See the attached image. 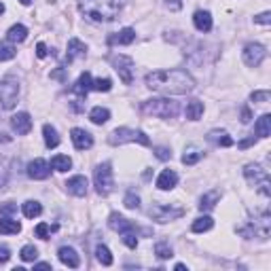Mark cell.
I'll return each instance as SVG.
<instances>
[{
  "instance_id": "1",
  "label": "cell",
  "mask_w": 271,
  "mask_h": 271,
  "mask_svg": "<svg viewBox=\"0 0 271 271\" xmlns=\"http://www.w3.org/2000/svg\"><path fill=\"white\" fill-rule=\"evenodd\" d=\"M146 87L165 95H185L195 89V81L185 70H157L146 76Z\"/></svg>"
},
{
  "instance_id": "2",
  "label": "cell",
  "mask_w": 271,
  "mask_h": 271,
  "mask_svg": "<svg viewBox=\"0 0 271 271\" xmlns=\"http://www.w3.org/2000/svg\"><path fill=\"white\" fill-rule=\"evenodd\" d=\"M78 11L89 21H113L121 11V0H78Z\"/></svg>"
},
{
  "instance_id": "3",
  "label": "cell",
  "mask_w": 271,
  "mask_h": 271,
  "mask_svg": "<svg viewBox=\"0 0 271 271\" xmlns=\"http://www.w3.org/2000/svg\"><path fill=\"white\" fill-rule=\"evenodd\" d=\"M142 113L159 117V119H172L178 115V102H174L170 98L146 100V102H142Z\"/></svg>"
},
{
  "instance_id": "4",
  "label": "cell",
  "mask_w": 271,
  "mask_h": 271,
  "mask_svg": "<svg viewBox=\"0 0 271 271\" xmlns=\"http://www.w3.org/2000/svg\"><path fill=\"white\" fill-rule=\"evenodd\" d=\"M244 176L259 193H263L265 197L271 195V182H269V174H267L265 167H261L259 163H250V165L244 167Z\"/></svg>"
},
{
  "instance_id": "5",
  "label": "cell",
  "mask_w": 271,
  "mask_h": 271,
  "mask_svg": "<svg viewBox=\"0 0 271 271\" xmlns=\"http://www.w3.org/2000/svg\"><path fill=\"white\" fill-rule=\"evenodd\" d=\"M108 142L113 146H119V144H125V142H138V144L142 146H148L150 144V138L140 132V130H130V127H119V130H115L113 134L108 136Z\"/></svg>"
},
{
  "instance_id": "6",
  "label": "cell",
  "mask_w": 271,
  "mask_h": 271,
  "mask_svg": "<svg viewBox=\"0 0 271 271\" xmlns=\"http://www.w3.org/2000/svg\"><path fill=\"white\" fill-rule=\"evenodd\" d=\"M17 98H19V81L13 74L4 76L0 81V106L4 110H11L17 104Z\"/></svg>"
},
{
  "instance_id": "7",
  "label": "cell",
  "mask_w": 271,
  "mask_h": 271,
  "mask_svg": "<svg viewBox=\"0 0 271 271\" xmlns=\"http://www.w3.org/2000/svg\"><path fill=\"white\" fill-rule=\"evenodd\" d=\"M93 185H95V191H98L100 195H108L110 191H113L115 180H113V167H110V163H102V165L95 167Z\"/></svg>"
},
{
  "instance_id": "8",
  "label": "cell",
  "mask_w": 271,
  "mask_h": 271,
  "mask_svg": "<svg viewBox=\"0 0 271 271\" xmlns=\"http://www.w3.org/2000/svg\"><path fill=\"white\" fill-rule=\"evenodd\" d=\"M269 229H271V218H269V212H263L261 218H254L250 222L248 229H240V233L250 237H259V240H267L269 237Z\"/></svg>"
},
{
  "instance_id": "9",
  "label": "cell",
  "mask_w": 271,
  "mask_h": 271,
  "mask_svg": "<svg viewBox=\"0 0 271 271\" xmlns=\"http://www.w3.org/2000/svg\"><path fill=\"white\" fill-rule=\"evenodd\" d=\"M185 210L178 208V205H167V203H157L148 210V216L157 220V222H170V220H176L180 218Z\"/></svg>"
},
{
  "instance_id": "10",
  "label": "cell",
  "mask_w": 271,
  "mask_h": 271,
  "mask_svg": "<svg viewBox=\"0 0 271 271\" xmlns=\"http://www.w3.org/2000/svg\"><path fill=\"white\" fill-rule=\"evenodd\" d=\"M113 66L119 72V76H121V81L125 85H132V81H134V60L127 58V55H115Z\"/></svg>"
},
{
  "instance_id": "11",
  "label": "cell",
  "mask_w": 271,
  "mask_h": 271,
  "mask_svg": "<svg viewBox=\"0 0 271 271\" xmlns=\"http://www.w3.org/2000/svg\"><path fill=\"white\" fill-rule=\"evenodd\" d=\"M265 58H267V49H265L263 45L250 43V45L244 47V62H246V66L257 68V66H261Z\"/></svg>"
},
{
  "instance_id": "12",
  "label": "cell",
  "mask_w": 271,
  "mask_h": 271,
  "mask_svg": "<svg viewBox=\"0 0 271 271\" xmlns=\"http://www.w3.org/2000/svg\"><path fill=\"white\" fill-rule=\"evenodd\" d=\"M49 174H51V165L45 159H34V161L28 163V176L32 180H45L49 178Z\"/></svg>"
},
{
  "instance_id": "13",
  "label": "cell",
  "mask_w": 271,
  "mask_h": 271,
  "mask_svg": "<svg viewBox=\"0 0 271 271\" xmlns=\"http://www.w3.org/2000/svg\"><path fill=\"white\" fill-rule=\"evenodd\" d=\"M108 227L113 229V231H119V233H138V229H136V225L132 220H127V218H123L121 214H117V212H113L110 214V218H108Z\"/></svg>"
},
{
  "instance_id": "14",
  "label": "cell",
  "mask_w": 271,
  "mask_h": 271,
  "mask_svg": "<svg viewBox=\"0 0 271 271\" xmlns=\"http://www.w3.org/2000/svg\"><path fill=\"white\" fill-rule=\"evenodd\" d=\"M70 138H72L74 148H78V150H87V148H91V146H93V138H91V134H89V132H85V130H78V127H74V130H72V134H70Z\"/></svg>"
},
{
  "instance_id": "15",
  "label": "cell",
  "mask_w": 271,
  "mask_h": 271,
  "mask_svg": "<svg viewBox=\"0 0 271 271\" xmlns=\"http://www.w3.org/2000/svg\"><path fill=\"white\" fill-rule=\"evenodd\" d=\"M11 127L15 134L19 136H26L30 130H32V117L28 113H17L13 119H11Z\"/></svg>"
},
{
  "instance_id": "16",
  "label": "cell",
  "mask_w": 271,
  "mask_h": 271,
  "mask_svg": "<svg viewBox=\"0 0 271 271\" xmlns=\"http://www.w3.org/2000/svg\"><path fill=\"white\" fill-rule=\"evenodd\" d=\"M87 178L85 176H72L68 182H66V189H68V193L70 195H74V197H85L87 195Z\"/></svg>"
},
{
  "instance_id": "17",
  "label": "cell",
  "mask_w": 271,
  "mask_h": 271,
  "mask_svg": "<svg viewBox=\"0 0 271 271\" xmlns=\"http://www.w3.org/2000/svg\"><path fill=\"white\" fill-rule=\"evenodd\" d=\"M176 185H178V174L174 172V170H163L161 174H159V178H157V189H161V191H172Z\"/></svg>"
},
{
  "instance_id": "18",
  "label": "cell",
  "mask_w": 271,
  "mask_h": 271,
  "mask_svg": "<svg viewBox=\"0 0 271 271\" xmlns=\"http://www.w3.org/2000/svg\"><path fill=\"white\" fill-rule=\"evenodd\" d=\"M58 257H60V261H62L66 267L76 269L78 265H81V259H78L76 250H74V248H70V246H62L60 252H58Z\"/></svg>"
},
{
  "instance_id": "19",
  "label": "cell",
  "mask_w": 271,
  "mask_h": 271,
  "mask_svg": "<svg viewBox=\"0 0 271 271\" xmlns=\"http://www.w3.org/2000/svg\"><path fill=\"white\" fill-rule=\"evenodd\" d=\"M85 53H87L85 43H81L78 38H70V41H68V55H66V62H72L74 58H85Z\"/></svg>"
},
{
  "instance_id": "20",
  "label": "cell",
  "mask_w": 271,
  "mask_h": 271,
  "mask_svg": "<svg viewBox=\"0 0 271 271\" xmlns=\"http://www.w3.org/2000/svg\"><path fill=\"white\" fill-rule=\"evenodd\" d=\"M134 41H136V30L132 28H123L121 32H117L115 36L108 38L110 45H132Z\"/></svg>"
},
{
  "instance_id": "21",
  "label": "cell",
  "mask_w": 271,
  "mask_h": 271,
  "mask_svg": "<svg viewBox=\"0 0 271 271\" xmlns=\"http://www.w3.org/2000/svg\"><path fill=\"white\" fill-rule=\"evenodd\" d=\"M193 23L199 32H210L212 30V15L208 11H197L193 17Z\"/></svg>"
},
{
  "instance_id": "22",
  "label": "cell",
  "mask_w": 271,
  "mask_h": 271,
  "mask_svg": "<svg viewBox=\"0 0 271 271\" xmlns=\"http://www.w3.org/2000/svg\"><path fill=\"white\" fill-rule=\"evenodd\" d=\"M6 38H9V43H23L28 38V28L21 26V23H15L6 32Z\"/></svg>"
},
{
  "instance_id": "23",
  "label": "cell",
  "mask_w": 271,
  "mask_h": 271,
  "mask_svg": "<svg viewBox=\"0 0 271 271\" xmlns=\"http://www.w3.org/2000/svg\"><path fill=\"white\" fill-rule=\"evenodd\" d=\"M91 85H93L91 74H89V72H83L81 76H78V81L74 83V91H76L78 95H87V93L91 91Z\"/></svg>"
},
{
  "instance_id": "24",
  "label": "cell",
  "mask_w": 271,
  "mask_h": 271,
  "mask_svg": "<svg viewBox=\"0 0 271 271\" xmlns=\"http://www.w3.org/2000/svg\"><path fill=\"white\" fill-rule=\"evenodd\" d=\"M254 134L259 136V138H269L271 136V117L269 115H263L257 125H254Z\"/></svg>"
},
{
  "instance_id": "25",
  "label": "cell",
  "mask_w": 271,
  "mask_h": 271,
  "mask_svg": "<svg viewBox=\"0 0 271 271\" xmlns=\"http://www.w3.org/2000/svg\"><path fill=\"white\" fill-rule=\"evenodd\" d=\"M21 231V225L17 220H13L11 216L9 218H0V233L2 235H17Z\"/></svg>"
},
{
  "instance_id": "26",
  "label": "cell",
  "mask_w": 271,
  "mask_h": 271,
  "mask_svg": "<svg viewBox=\"0 0 271 271\" xmlns=\"http://www.w3.org/2000/svg\"><path fill=\"white\" fill-rule=\"evenodd\" d=\"M208 140L214 142V144H218V146H233V138L227 134V132H218V130H214L208 134Z\"/></svg>"
},
{
  "instance_id": "27",
  "label": "cell",
  "mask_w": 271,
  "mask_h": 271,
  "mask_svg": "<svg viewBox=\"0 0 271 271\" xmlns=\"http://www.w3.org/2000/svg\"><path fill=\"white\" fill-rule=\"evenodd\" d=\"M43 136H45V144H47V148L60 146V136H58V130H55L53 125H45V127H43Z\"/></svg>"
},
{
  "instance_id": "28",
  "label": "cell",
  "mask_w": 271,
  "mask_h": 271,
  "mask_svg": "<svg viewBox=\"0 0 271 271\" xmlns=\"http://www.w3.org/2000/svg\"><path fill=\"white\" fill-rule=\"evenodd\" d=\"M51 167L55 172H68L70 167H72V159H70L68 155H55L51 159Z\"/></svg>"
},
{
  "instance_id": "29",
  "label": "cell",
  "mask_w": 271,
  "mask_h": 271,
  "mask_svg": "<svg viewBox=\"0 0 271 271\" xmlns=\"http://www.w3.org/2000/svg\"><path fill=\"white\" fill-rule=\"evenodd\" d=\"M89 119H91V123H95V125H104L108 119H110V110L108 108H102V106H95L91 113H89Z\"/></svg>"
},
{
  "instance_id": "30",
  "label": "cell",
  "mask_w": 271,
  "mask_h": 271,
  "mask_svg": "<svg viewBox=\"0 0 271 271\" xmlns=\"http://www.w3.org/2000/svg\"><path fill=\"white\" fill-rule=\"evenodd\" d=\"M212 227H214L212 216H199V218H195L193 225H191V231H193V233H203V231H210Z\"/></svg>"
},
{
  "instance_id": "31",
  "label": "cell",
  "mask_w": 271,
  "mask_h": 271,
  "mask_svg": "<svg viewBox=\"0 0 271 271\" xmlns=\"http://www.w3.org/2000/svg\"><path fill=\"white\" fill-rule=\"evenodd\" d=\"M21 210H23V216H26V218H36V216H41V214H43V205L38 202H32V199H30V202H26L21 205Z\"/></svg>"
},
{
  "instance_id": "32",
  "label": "cell",
  "mask_w": 271,
  "mask_h": 271,
  "mask_svg": "<svg viewBox=\"0 0 271 271\" xmlns=\"http://www.w3.org/2000/svg\"><path fill=\"white\" fill-rule=\"evenodd\" d=\"M202 115H203V102L191 100L189 104H187V119H191V121H197Z\"/></svg>"
},
{
  "instance_id": "33",
  "label": "cell",
  "mask_w": 271,
  "mask_h": 271,
  "mask_svg": "<svg viewBox=\"0 0 271 271\" xmlns=\"http://www.w3.org/2000/svg\"><path fill=\"white\" fill-rule=\"evenodd\" d=\"M218 199H220V193H218V191H212V193L203 195L202 202H199V210H212L214 205H216Z\"/></svg>"
},
{
  "instance_id": "34",
  "label": "cell",
  "mask_w": 271,
  "mask_h": 271,
  "mask_svg": "<svg viewBox=\"0 0 271 271\" xmlns=\"http://www.w3.org/2000/svg\"><path fill=\"white\" fill-rule=\"evenodd\" d=\"M202 157H203V150L191 146V148H187V153L182 155V163H185V165H193V163H197Z\"/></svg>"
},
{
  "instance_id": "35",
  "label": "cell",
  "mask_w": 271,
  "mask_h": 271,
  "mask_svg": "<svg viewBox=\"0 0 271 271\" xmlns=\"http://www.w3.org/2000/svg\"><path fill=\"white\" fill-rule=\"evenodd\" d=\"M95 257H98V261L102 263V265H113V254H110V250L106 248V246H98L95 248Z\"/></svg>"
},
{
  "instance_id": "36",
  "label": "cell",
  "mask_w": 271,
  "mask_h": 271,
  "mask_svg": "<svg viewBox=\"0 0 271 271\" xmlns=\"http://www.w3.org/2000/svg\"><path fill=\"white\" fill-rule=\"evenodd\" d=\"M19 257H21V261H26V263H34L38 259V250L34 248V246H23L21 252H19Z\"/></svg>"
},
{
  "instance_id": "37",
  "label": "cell",
  "mask_w": 271,
  "mask_h": 271,
  "mask_svg": "<svg viewBox=\"0 0 271 271\" xmlns=\"http://www.w3.org/2000/svg\"><path fill=\"white\" fill-rule=\"evenodd\" d=\"M15 55H17V51H15L13 45H6V43H0V62H9L13 60Z\"/></svg>"
},
{
  "instance_id": "38",
  "label": "cell",
  "mask_w": 271,
  "mask_h": 271,
  "mask_svg": "<svg viewBox=\"0 0 271 271\" xmlns=\"http://www.w3.org/2000/svg\"><path fill=\"white\" fill-rule=\"evenodd\" d=\"M155 254H157L159 259H170V257H174L170 244H165V242H159V244L155 246Z\"/></svg>"
},
{
  "instance_id": "39",
  "label": "cell",
  "mask_w": 271,
  "mask_h": 271,
  "mask_svg": "<svg viewBox=\"0 0 271 271\" xmlns=\"http://www.w3.org/2000/svg\"><path fill=\"white\" fill-rule=\"evenodd\" d=\"M15 212H17V203H13V202L0 203V218H9Z\"/></svg>"
},
{
  "instance_id": "40",
  "label": "cell",
  "mask_w": 271,
  "mask_h": 271,
  "mask_svg": "<svg viewBox=\"0 0 271 271\" xmlns=\"http://www.w3.org/2000/svg\"><path fill=\"white\" fill-rule=\"evenodd\" d=\"M110 87H113V81H110V78H95L93 85H91V89H95V91H110Z\"/></svg>"
},
{
  "instance_id": "41",
  "label": "cell",
  "mask_w": 271,
  "mask_h": 271,
  "mask_svg": "<svg viewBox=\"0 0 271 271\" xmlns=\"http://www.w3.org/2000/svg\"><path fill=\"white\" fill-rule=\"evenodd\" d=\"M123 203H125V208L136 210V208H140V197L136 195V193H127L125 199H123Z\"/></svg>"
},
{
  "instance_id": "42",
  "label": "cell",
  "mask_w": 271,
  "mask_h": 271,
  "mask_svg": "<svg viewBox=\"0 0 271 271\" xmlns=\"http://www.w3.org/2000/svg\"><path fill=\"white\" fill-rule=\"evenodd\" d=\"M55 227H51V225H47V222H41L36 229H34V233H36V237H41V240H47L49 237V233L53 231Z\"/></svg>"
},
{
  "instance_id": "43",
  "label": "cell",
  "mask_w": 271,
  "mask_h": 271,
  "mask_svg": "<svg viewBox=\"0 0 271 271\" xmlns=\"http://www.w3.org/2000/svg\"><path fill=\"white\" fill-rule=\"evenodd\" d=\"M269 98H271L269 91H252V95H250L252 102H269Z\"/></svg>"
},
{
  "instance_id": "44",
  "label": "cell",
  "mask_w": 271,
  "mask_h": 271,
  "mask_svg": "<svg viewBox=\"0 0 271 271\" xmlns=\"http://www.w3.org/2000/svg\"><path fill=\"white\" fill-rule=\"evenodd\" d=\"M123 244L127 248H136L138 246V237H136V233H123Z\"/></svg>"
},
{
  "instance_id": "45",
  "label": "cell",
  "mask_w": 271,
  "mask_h": 271,
  "mask_svg": "<svg viewBox=\"0 0 271 271\" xmlns=\"http://www.w3.org/2000/svg\"><path fill=\"white\" fill-rule=\"evenodd\" d=\"M155 155L161 159V161H165V159H172L170 148H165V146H157V148H155Z\"/></svg>"
},
{
  "instance_id": "46",
  "label": "cell",
  "mask_w": 271,
  "mask_h": 271,
  "mask_svg": "<svg viewBox=\"0 0 271 271\" xmlns=\"http://www.w3.org/2000/svg\"><path fill=\"white\" fill-rule=\"evenodd\" d=\"M254 21H257V23H263V26H267V23H271V13H269V11L261 13V15H257V17H254Z\"/></svg>"
},
{
  "instance_id": "47",
  "label": "cell",
  "mask_w": 271,
  "mask_h": 271,
  "mask_svg": "<svg viewBox=\"0 0 271 271\" xmlns=\"http://www.w3.org/2000/svg\"><path fill=\"white\" fill-rule=\"evenodd\" d=\"M47 53H49V51H47V45L45 43H38L36 45V55H38V58H41V60L47 58Z\"/></svg>"
},
{
  "instance_id": "48",
  "label": "cell",
  "mask_w": 271,
  "mask_h": 271,
  "mask_svg": "<svg viewBox=\"0 0 271 271\" xmlns=\"http://www.w3.org/2000/svg\"><path fill=\"white\" fill-rule=\"evenodd\" d=\"M6 180H9V170H4V167H0V189L6 187Z\"/></svg>"
},
{
  "instance_id": "49",
  "label": "cell",
  "mask_w": 271,
  "mask_h": 271,
  "mask_svg": "<svg viewBox=\"0 0 271 271\" xmlns=\"http://www.w3.org/2000/svg\"><path fill=\"white\" fill-rule=\"evenodd\" d=\"M165 4H167V9H174V11H180L182 9L180 0H165Z\"/></svg>"
},
{
  "instance_id": "50",
  "label": "cell",
  "mask_w": 271,
  "mask_h": 271,
  "mask_svg": "<svg viewBox=\"0 0 271 271\" xmlns=\"http://www.w3.org/2000/svg\"><path fill=\"white\" fill-rule=\"evenodd\" d=\"M254 142H257V136H250V138L242 140V142H240V144H237V146H240V148H248V146H252V144H254Z\"/></svg>"
},
{
  "instance_id": "51",
  "label": "cell",
  "mask_w": 271,
  "mask_h": 271,
  "mask_svg": "<svg viewBox=\"0 0 271 271\" xmlns=\"http://www.w3.org/2000/svg\"><path fill=\"white\" fill-rule=\"evenodd\" d=\"M9 259H11V252H9V248L2 246V248H0V263H6Z\"/></svg>"
},
{
  "instance_id": "52",
  "label": "cell",
  "mask_w": 271,
  "mask_h": 271,
  "mask_svg": "<svg viewBox=\"0 0 271 271\" xmlns=\"http://www.w3.org/2000/svg\"><path fill=\"white\" fill-rule=\"evenodd\" d=\"M248 121H250V110L244 108V110H242V123H248Z\"/></svg>"
},
{
  "instance_id": "53",
  "label": "cell",
  "mask_w": 271,
  "mask_h": 271,
  "mask_svg": "<svg viewBox=\"0 0 271 271\" xmlns=\"http://www.w3.org/2000/svg\"><path fill=\"white\" fill-rule=\"evenodd\" d=\"M34 269H51V263H36Z\"/></svg>"
},
{
  "instance_id": "54",
  "label": "cell",
  "mask_w": 271,
  "mask_h": 271,
  "mask_svg": "<svg viewBox=\"0 0 271 271\" xmlns=\"http://www.w3.org/2000/svg\"><path fill=\"white\" fill-rule=\"evenodd\" d=\"M51 76L53 78H64L66 74H64V68H60V70H55V72H51Z\"/></svg>"
},
{
  "instance_id": "55",
  "label": "cell",
  "mask_w": 271,
  "mask_h": 271,
  "mask_svg": "<svg viewBox=\"0 0 271 271\" xmlns=\"http://www.w3.org/2000/svg\"><path fill=\"white\" fill-rule=\"evenodd\" d=\"M4 142H11V136H6L4 132H0V144H4Z\"/></svg>"
},
{
  "instance_id": "56",
  "label": "cell",
  "mask_w": 271,
  "mask_h": 271,
  "mask_svg": "<svg viewBox=\"0 0 271 271\" xmlns=\"http://www.w3.org/2000/svg\"><path fill=\"white\" fill-rule=\"evenodd\" d=\"M185 269H187V267L182 265V263H178V265H176V271H185Z\"/></svg>"
},
{
  "instance_id": "57",
  "label": "cell",
  "mask_w": 271,
  "mask_h": 271,
  "mask_svg": "<svg viewBox=\"0 0 271 271\" xmlns=\"http://www.w3.org/2000/svg\"><path fill=\"white\" fill-rule=\"evenodd\" d=\"M19 2H21V4H30V2H32V0H19Z\"/></svg>"
},
{
  "instance_id": "58",
  "label": "cell",
  "mask_w": 271,
  "mask_h": 271,
  "mask_svg": "<svg viewBox=\"0 0 271 271\" xmlns=\"http://www.w3.org/2000/svg\"><path fill=\"white\" fill-rule=\"evenodd\" d=\"M2 13H4V4H2V2H0V15H2Z\"/></svg>"
}]
</instances>
